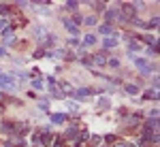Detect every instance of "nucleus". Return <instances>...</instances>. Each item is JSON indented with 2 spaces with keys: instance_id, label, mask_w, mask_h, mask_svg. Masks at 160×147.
I'll list each match as a JSON object with an SVG mask.
<instances>
[{
  "instance_id": "nucleus-1",
  "label": "nucleus",
  "mask_w": 160,
  "mask_h": 147,
  "mask_svg": "<svg viewBox=\"0 0 160 147\" xmlns=\"http://www.w3.org/2000/svg\"><path fill=\"white\" fill-rule=\"evenodd\" d=\"M62 119H64V115H60V113H58V115H53V122H56V124H60Z\"/></svg>"
}]
</instances>
